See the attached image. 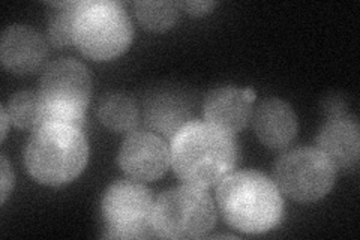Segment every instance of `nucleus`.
Returning <instances> with one entry per match:
<instances>
[{"label": "nucleus", "instance_id": "f257e3e1", "mask_svg": "<svg viewBox=\"0 0 360 240\" xmlns=\"http://www.w3.org/2000/svg\"><path fill=\"white\" fill-rule=\"evenodd\" d=\"M234 135L209 122L189 120L172 139L170 156L176 176L201 189L215 187L238 164Z\"/></svg>", "mask_w": 360, "mask_h": 240}, {"label": "nucleus", "instance_id": "f03ea898", "mask_svg": "<svg viewBox=\"0 0 360 240\" xmlns=\"http://www.w3.org/2000/svg\"><path fill=\"white\" fill-rule=\"evenodd\" d=\"M217 203L224 221L248 234L270 232L284 213V200L275 182L255 170L225 176L218 184Z\"/></svg>", "mask_w": 360, "mask_h": 240}, {"label": "nucleus", "instance_id": "7ed1b4c3", "mask_svg": "<svg viewBox=\"0 0 360 240\" xmlns=\"http://www.w3.org/2000/svg\"><path fill=\"white\" fill-rule=\"evenodd\" d=\"M87 159L89 144L83 130L56 122L38 125L25 152L29 175L49 187L70 184L82 175Z\"/></svg>", "mask_w": 360, "mask_h": 240}, {"label": "nucleus", "instance_id": "20e7f679", "mask_svg": "<svg viewBox=\"0 0 360 240\" xmlns=\"http://www.w3.org/2000/svg\"><path fill=\"white\" fill-rule=\"evenodd\" d=\"M74 45L94 61H111L128 50L132 21L120 2L84 0L72 9Z\"/></svg>", "mask_w": 360, "mask_h": 240}, {"label": "nucleus", "instance_id": "39448f33", "mask_svg": "<svg viewBox=\"0 0 360 240\" xmlns=\"http://www.w3.org/2000/svg\"><path fill=\"white\" fill-rule=\"evenodd\" d=\"M39 123L56 122L83 130L86 108L92 96V77L87 66L72 57H62L45 66L39 86Z\"/></svg>", "mask_w": 360, "mask_h": 240}, {"label": "nucleus", "instance_id": "423d86ee", "mask_svg": "<svg viewBox=\"0 0 360 240\" xmlns=\"http://www.w3.org/2000/svg\"><path fill=\"white\" fill-rule=\"evenodd\" d=\"M215 224V203L206 189L193 185L185 184L164 191L153 206L152 228L156 237L200 239Z\"/></svg>", "mask_w": 360, "mask_h": 240}, {"label": "nucleus", "instance_id": "0eeeda50", "mask_svg": "<svg viewBox=\"0 0 360 240\" xmlns=\"http://www.w3.org/2000/svg\"><path fill=\"white\" fill-rule=\"evenodd\" d=\"M272 175L275 185L287 197L299 203H314L332 191L336 168L320 149L297 147L276 159Z\"/></svg>", "mask_w": 360, "mask_h": 240}, {"label": "nucleus", "instance_id": "6e6552de", "mask_svg": "<svg viewBox=\"0 0 360 240\" xmlns=\"http://www.w3.org/2000/svg\"><path fill=\"white\" fill-rule=\"evenodd\" d=\"M153 197L149 188L139 180H117L103 197L105 233L108 239H143L155 236L152 228Z\"/></svg>", "mask_w": 360, "mask_h": 240}, {"label": "nucleus", "instance_id": "1a4fd4ad", "mask_svg": "<svg viewBox=\"0 0 360 240\" xmlns=\"http://www.w3.org/2000/svg\"><path fill=\"white\" fill-rule=\"evenodd\" d=\"M117 163L129 179L152 182L170 168V147L153 131L132 130L119 149Z\"/></svg>", "mask_w": 360, "mask_h": 240}, {"label": "nucleus", "instance_id": "9d476101", "mask_svg": "<svg viewBox=\"0 0 360 240\" xmlns=\"http://www.w3.org/2000/svg\"><path fill=\"white\" fill-rule=\"evenodd\" d=\"M47 39L30 26L14 25L2 33L0 59L13 74L29 75L37 72L47 59Z\"/></svg>", "mask_w": 360, "mask_h": 240}, {"label": "nucleus", "instance_id": "9b49d317", "mask_svg": "<svg viewBox=\"0 0 360 240\" xmlns=\"http://www.w3.org/2000/svg\"><path fill=\"white\" fill-rule=\"evenodd\" d=\"M317 144L335 168L356 170L360 158V128L350 114L329 118L320 130Z\"/></svg>", "mask_w": 360, "mask_h": 240}, {"label": "nucleus", "instance_id": "f8f14e48", "mask_svg": "<svg viewBox=\"0 0 360 240\" xmlns=\"http://www.w3.org/2000/svg\"><path fill=\"white\" fill-rule=\"evenodd\" d=\"M254 131L270 149H285L297 135V118L291 106L279 98H267L257 107Z\"/></svg>", "mask_w": 360, "mask_h": 240}, {"label": "nucleus", "instance_id": "ddd939ff", "mask_svg": "<svg viewBox=\"0 0 360 240\" xmlns=\"http://www.w3.org/2000/svg\"><path fill=\"white\" fill-rule=\"evenodd\" d=\"M206 122L233 135L245 130L252 118V104L243 96V89L225 86L213 89L202 102Z\"/></svg>", "mask_w": 360, "mask_h": 240}, {"label": "nucleus", "instance_id": "4468645a", "mask_svg": "<svg viewBox=\"0 0 360 240\" xmlns=\"http://www.w3.org/2000/svg\"><path fill=\"white\" fill-rule=\"evenodd\" d=\"M139 104L131 95L111 92L101 98L98 104V119L105 128L115 132L132 131L139 123Z\"/></svg>", "mask_w": 360, "mask_h": 240}, {"label": "nucleus", "instance_id": "2eb2a0df", "mask_svg": "<svg viewBox=\"0 0 360 240\" xmlns=\"http://www.w3.org/2000/svg\"><path fill=\"white\" fill-rule=\"evenodd\" d=\"M146 122L152 130L173 139L174 134L189 122L188 110L184 107L182 101L170 95L153 96L146 108Z\"/></svg>", "mask_w": 360, "mask_h": 240}, {"label": "nucleus", "instance_id": "dca6fc26", "mask_svg": "<svg viewBox=\"0 0 360 240\" xmlns=\"http://www.w3.org/2000/svg\"><path fill=\"white\" fill-rule=\"evenodd\" d=\"M177 2H158V0H140L134 4V11L140 25L152 32H165L172 29L179 18Z\"/></svg>", "mask_w": 360, "mask_h": 240}, {"label": "nucleus", "instance_id": "f3484780", "mask_svg": "<svg viewBox=\"0 0 360 240\" xmlns=\"http://www.w3.org/2000/svg\"><path fill=\"white\" fill-rule=\"evenodd\" d=\"M11 123L20 130H35L41 118L39 92L35 90H21L9 98L5 106Z\"/></svg>", "mask_w": 360, "mask_h": 240}, {"label": "nucleus", "instance_id": "a211bd4d", "mask_svg": "<svg viewBox=\"0 0 360 240\" xmlns=\"http://www.w3.org/2000/svg\"><path fill=\"white\" fill-rule=\"evenodd\" d=\"M49 6L54 8L49 17L47 39L56 49H63L74 45L72 38V9L75 2H51Z\"/></svg>", "mask_w": 360, "mask_h": 240}, {"label": "nucleus", "instance_id": "6ab92c4d", "mask_svg": "<svg viewBox=\"0 0 360 240\" xmlns=\"http://www.w3.org/2000/svg\"><path fill=\"white\" fill-rule=\"evenodd\" d=\"M0 176H2V204H5L8 196L14 188V173L5 155L0 156Z\"/></svg>", "mask_w": 360, "mask_h": 240}, {"label": "nucleus", "instance_id": "aec40b11", "mask_svg": "<svg viewBox=\"0 0 360 240\" xmlns=\"http://www.w3.org/2000/svg\"><path fill=\"white\" fill-rule=\"evenodd\" d=\"M179 5H180V8H184L186 13H189L191 15H206L218 4L217 2H209V0H205V2H202V0H197V2H193V0H191V2H180Z\"/></svg>", "mask_w": 360, "mask_h": 240}, {"label": "nucleus", "instance_id": "412c9836", "mask_svg": "<svg viewBox=\"0 0 360 240\" xmlns=\"http://www.w3.org/2000/svg\"><path fill=\"white\" fill-rule=\"evenodd\" d=\"M11 122L9 114L6 111V107H2V140H5V137L8 134V123Z\"/></svg>", "mask_w": 360, "mask_h": 240}]
</instances>
